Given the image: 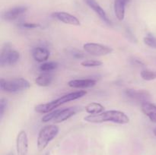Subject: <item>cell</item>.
<instances>
[{"mask_svg": "<svg viewBox=\"0 0 156 155\" xmlns=\"http://www.w3.org/2000/svg\"><path fill=\"white\" fill-rule=\"evenodd\" d=\"M85 111L89 114H99L105 111V106L99 103H90L85 106Z\"/></svg>", "mask_w": 156, "mask_h": 155, "instance_id": "18", "label": "cell"}, {"mask_svg": "<svg viewBox=\"0 0 156 155\" xmlns=\"http://www.w3.org/2000/svg\"><path fill=\"white\" fill-rule=\"evenodd\" d=\"M131 0H114V9L116 17L119 21H122L125 18V9L127 3Z\"/></svg>", "mask_w": 156, "mask_h": 155, "instance_id": "14", "label": "cell"}, {"mask_svg": "<svg viewBox=\"0 0 156 155\" xmlns=\"http://www.w3.org/2000/svg\"><path fill=\"white\" fill-rule=\"evenodd\" d=\"M86 94L87 91H79L69 93V94H65V95L62 96V97H59L56 100L48 102V103H41V104L37 105V106H35L34 109L37 112H39V113H48V112L55 110L56 108L64 104V103L82 98V97L86 95Z\"/></svg>", "mask_w": 156, "mask_h": 155, "instance_id": "2", "label": "cell"}, {"mask_svg": "<svg viewBox=\"0 0 156 155\" xmlns=\"http://www.w3.org/2000/svg\"><path fill=\"white\" fill-rule=\"evenodd\" d=\"M96 84V81L93 79H75L68 82L70 88L85 89V88H93Z\"/></svg>", "mask_w": 156, "mask_h": 155, "instance_id": "12", "label": "cell"}, {"mask_svg": "<svg viewBox=\"0 0 156 155\" xmlns=\"http://www.w3.org/2000/svg\"><path fill=\"white\" fill-rule=\"evenodd\" d=\"M7 155H15V153H14L13 152H10V153H8Z\"/></svg>", "mask_w": 156, "mask_h": 155, "instance_id": "29", "label": "cell"}, {"mask_svg": "<svg viewBox=\"0 0 156 155\" xmlns=\"http://www.w3.org/2000/svg\"><path fill=\"white\" fill-rule=\"evenodd\" d=\"M141 109L152 122H156V105L149 101L142 103Z\"/></svg>", "mask_w": 156, "mask_h": 155, "instance_id": "15", "label": "cell"}, {"mask_svg": "<svg viewBox=\"0 0 156 155\" xmlns=\"http://www.w3.org/2000/svg\"><path fill=\"white\" fill-rule=\"evenodd\" d=\"M85 122L90 123L114 122L116 124L125 125L129 123V118L125 112L119 110L104 111L99 114H90L84 118Z\"/></svg>", "mask_w": 156, "mask_h": 155, "instance_id": "1", "label": "cell"}, {"mask_svg": "<svg viewBox=\"0 0 156 155\" xmlns=\"http://www.w3.org/2000/svg\"><path fill=\"white\" fill-rule=\"evenodd\" d=\"M52 17L58 20L60 22L66 24H70L73 26H80V21L74 15L65 12H55L52 13Z\"/></svg>", "mask_w": 156, "mask_h": 155, "instance_id": "7", "label": "cell"}, {"mask_svg": "<svg viewBox=\"0 0 156 155\" xmlns=\"http://www.w3.org/2000/svg\"><path fill=\"white\" fill-rule=\"evenodd\" d=\"M125 94L128 97L132 100H136L139 102L149 101L150 99V94L149 91L146 90H135V89H126L125 91Z\"/></svg>", "mask_w": 156, "mask_h": 155, "instance_id": "11", "label": "cell"}, {"mask_svg": "<svg viewBox=\"0 0 156 155\" xmlns=\"http://www.w3.org/2000/svg\"><path fill=\"white\" fill-rule=\"evenodd\" d=\"M141 78L145 81H152L156 79V71L151 70H143L140 73Z\"/></svg>", "mask_w": 156, "mask_h": 155, "instance_id": "20", "label": "cell"}, {"mask_svg": "<svg viewBox=\"0 0 156 155\" xmlns=\"http://www.w3.org/2000/svg\"><path fill=\"white\" fill-rule=\"evenodd\" d=\"M144 43L148 46L156 49V38L155 36H152V35H148V36H145Z\"/></svg>", "mask_w": 156, "mask_h": 155, "instance_id": "23", "label": "cell"}, {"mask_svg": "<svg viewBox=\"0 0 156 155\" xmlns=\"http://www.w3.org/2000/svg\"><path fill=\"white\" fill-rule=\"evenodd\" d=\"M102 62L99 60H92V59H88V60L82 61L81 62V65L86 68H94L102 65Z\"/></svg>", "mask_w": 156, "mask_h": 155, "instance_id": "21", "label": "cell"}, {"mask_svg": "<svg viewBox=\"0 0 156 155\" xmlns=\"http://www.w3.org/2000/svg\"><path fill=\"white\" fill-rule=\"evenodd\" d=\"M59 129L55 125H50L41 129L38 134L37 146L39 151H42L48 146L50 142L53 141L58 135Z\"/></svg>", "mask_w": 156, "mask_h": 155, "instance_id": "3", "label": "cell"}, {"mask_svg": "<svg viewBox=\"0 0 156 155\" xmlns=\"http://www.w3.org/2000/svg\"><path fill=\"white\" fill-rule=\"evenodd\" d=\"M6 108H7V100L5 99H1L0 100V119H2Z\"/></svg>", "mask_w": 156, "mask_h": 155, "instance_id": "24", "label": "cell"}, {"mask_svg": "<svg viewBox=\"0 0 156 155\" xmlns=\"http://www.w3.org/2000/svg\"><path fill=\"white\" fill-rule=\"evenodd\" d=\"M58 67V63L56 62H44L40 65V70L44 72H49V71H53L56 69Z\"/></svg>", "mask_w": 156, "mask_h": 155, "instance_id": "19", "label": "cell"}, {"mask_svg": "<svg viewBox=\"0 0 156 155\" xmlns=\"http://www.w3.org/2000/svg\"><path fill=\"white\" fill-rule=\"evenodd\" d=\"M16 150L18 155H27L28 153V138L24 131H21L17 135Z\"/></svg>", "mask_w": 156, "mask_h": 155, "instance_id": "8", "label": "cell"}, {"mask_svg": "<svg viewBox=\"0 0 156 155\" xmlns=\"http://www.w3.org/2000/svg\"><path fill=\"white\" fill-rule=\"evenodd\" d=\"M27 11V8L24 5H19L15 6V7L12 8V9H9V10L5 11L4 13L2 14V18L5 21H15L20 16L24 15L26 12Z\"/></svg>", "mask_w": 156, "mask_h": 155, "instance_id": "10", "label": "cell"}, {"mask_svg": "<svg viewBox=\"0 0 156 155\" xmlns=\"http://www.w3.org/2000/svg\"><path fill=\"white\" fill-rule=\"evenodd\" d=\"M21 27H24V28L27 29H34L37 28V27H40L39 24H37V23H30V22H24L21 24Z\"/></svg>", "mask_w": 156, "mask_h": 155, "instance_id": "25", "label": "cell"}, {"mask_svg": "<svg viewBox=\"0 0 156 155\" xmlns=\"http://www.w3.org/2000/svg\"><path fill=\"white\" fill-rule=\"evenodd\" d=\"M153 133H154V135H155V136L156 137V127L155 128V129H154V130H153Z\"/></svg>", "mask_w": 156, "mask_h": 155, "instance_id": "28", "label": "cell"}, {"mask_svg": "<svg viewBox=\"0 0 156 155\" xmlns=\"http://www.w3.org/2000/svg\"><path fill=\"white\" fill-rule=\"evenodd\" d=\"M61 109H55V110L52 111V112H48V114H46L42 119H41V121L43 122H48L51 121V120H53L56 117V115L59 114V111Z\"/></svg>", "mask_w": 156, "mask_h": 155, "instance_id": "22", "label": "cell"}, {"mask_svg": "<svg viewBox=\"0 0 156 155\" xmlns=\"http://www.w3.org/2000/svg\"><path fill=\"white\" fill-rule=\"evenodd\" d=\"M85 2L86 3L87 5L90 8V9H92L98 15L99 18L102 20L105 23H106L108 25H112V22L110 20V18H108V16L107 15L105 11L102 9L101 6L98 3V2L96 0H84Z\"/></svg>", "mask_w": 156, "mask_h": 155, "instance_id": "9", "label": "cell"}, {"mask_svg": "<svg viewBox=\"0 0 156 155\" xmlns=\"http://www.w3.org/2000/svg\"><path fill=\"white\" fill-rule=\"evenodd\" d=\"M84 50L86 53L94 56H103L111 54L113 52V49L108 46L102 45L94 43H87L84 44Z\"/></svg>", "mask_w": 156, "mask_h": 155, "instance_id": "6", "label": "cell"}, {"mask_svg": "<svg viewBox=\"0 0 156 155\" xmlns=\"http://www.w3.org/2000/svg\"><path fill=\"white\" fill-rule=\"evenodd\" d=\"M73 57L76 59H82L84 57V54L82 52H76L73 53Z\"/></svg>", "mask_w": 156, "mask_h": 155, "instance_id": "26", "label": "cell"}, {"mask_svg": "<svg viewBox=\"0 0 156 155\" xmlns=\"http://www.w3.org/2000/svg\"><path fill=\"white\" fill-rule=\"evenodd\" d=\"M76 110L75 108L73 107H69V108H66V109H61L59 111V114L56 115V118L53 119V122L55 123H60L62 122L66 121V120L69 119V118H71L72 116L76 114Z\"/></svg>", "mask_w": 156, "mask_h": 155, "instance_id": "16", "label": "cell"}, {"mask_svg": "<svg viewBox=\"0 0 156 155\" xmlns=\"http://www.w3.org/2000/svg\"><path fill=\"white\" fill-rule=\"evenodd\" d=\"M53 80V76L50 73H43L40 74L35 80V83L40 87H47L52 83Z\"/></svg>", "mask_w": 156, "mask_h": 155, "instance_id": "17", "label": "cell"}, {"mask_svg": "<svg viewBox=\"0 0 156 155\" xmlns=\"http://www.w3.org/2000/svg\"><path fill=\"white\" fill-rule=\"evenodd\" d=\"M20 59V53L12 49L10 43H6L2 48L0 53V65L4 67L5 65H13L18 62Z\"/></svg>", "mask_w": 156, "mask_h": 155, "instance_id": "5", "label": "cell"}, {"mask_svg": "<svg viewBox=\"0 0 156 155\" xmlns=\"http://www.w3.org/2000/svg\"><path fill=\"white\" fill-rule=\"evenodd\" d=\"M32 56L35 61L41 63H44L50 57V51L45 47H35L32 50Z\"/></svg>", "mask_w": 156, "mask_h": 155, "instance_id": "13", "label": "cell"}, {"mask_svg": "<svg viewBox=\"0 0 156 155\" xmlns=\"http://www.w3.org/2000/svg\"><path fill=\"white\" fill-rule=\"evenodd\" d=\"M133 63H134V65H140V66H145L144 63H143V62H141L140 60H139V59H134Z\"/></svg>", "mask_w": 156, "mask_h": 155, "instance_id": "27", "label": "cell"}, {"mask_svg": "<svg viewBox=\"0 0 156 155\" xmlns=\"http://www.w3.org/2000/svg\"><path fill=\"white\" fill-rule=\"evenodd\" d=\"M30 88V84L28 81L23 78H13L11 80L0 79V89L8 93H17L24 91Z\"/></svg>", "mask_w": 156, "mask_h": 155, "instance_id": "4", "label": "cell"}]
</instances>
